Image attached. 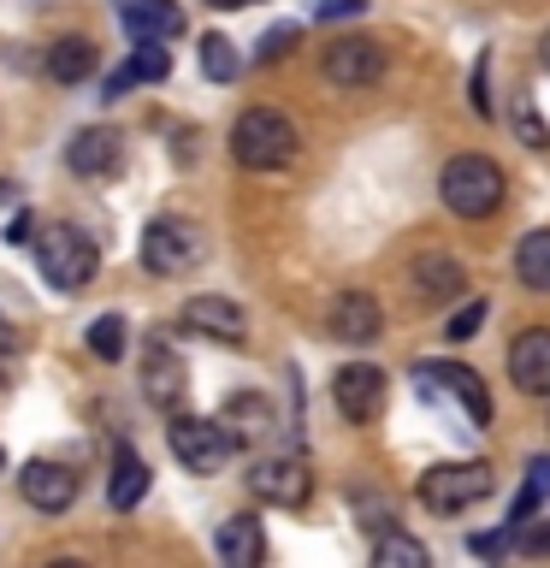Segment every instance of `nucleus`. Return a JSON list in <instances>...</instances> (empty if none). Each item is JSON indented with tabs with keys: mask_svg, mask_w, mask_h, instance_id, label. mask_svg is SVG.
Segmentation results:
<instances>
[{
	"mask_svg": "<svg viewBox=\"0 0 550 568\" xmlns=\"http://www.w3.org/2000/svg\"><path fill=\"white\" fill-rule=\"evenodd\" d=\"M302 149V136H296V124L273 113V106H248V113H237V124H231V160L248 172H278V166H291Z\"/></svg>",
	"mask_w": 550,
	"mask_h": 568,
	"instance_id": "2",
	"label": "nucleus"
},
{
	"mask_svg": "<svg viewBox=\"0 0 550 568\" xmlns=\"http://www.w3.org/2000/svg\"><path fill=\"white\" fill-rule=\"evenodd\" d=\"M35 266H42V278L53 284V291H83L89 278H95V266H101V248L89 231L78 225H48L42 237H35Z\"/></svg>",
	"mask_w": 550,
	"mask_h": 568,
	"instance_id": "4",
	"label": "nucleus"
},
{
	"mask_svg": "<svg viewBox=\"0 0 550 568\" xmlns=\"http://www.w3.org/2000/svg\"><path fill=\"white\" fill-rule=\"evenodd\" d=\"M166 444H172V456L184 462L190 474H220L225 462L237 456V433H231L225 420H202V415H184V408L172 415Z\"/></svg>",
	"mask_w": 550,
	"mask_h": 568,
	"instance_id": "6",
	"label": "nucleus"
},
{
	"mask_svg": "<svg viewBox=\"0 0 550 568\" xmlns=\"http://www.w3.org/2000/svg\"><path fill=\"white\" fill-rule=\"evenodd\" d=\"M319 71H326L332 89H373L385 78V42H373V36H332L326 53H319Z\"/></svg>",
	"mask_w": 550,
	"mask_h": 568,
	"instance_id": "8",
	"label": "nucleus"
},
{
	"mask_svg": "<svg viewBox=\"0 0 550 568\" xmlns=\"http://www.w3.org/2000/svg\"><path fill=\"white\" fill-rule=\"evenodd\" d=\"M486 314H491V308H486V302H461V308L450 314V326H444V332H450V337H456V344H468V337H473L479 326H486Z\"/></svg>",
	"mask_w": 550,
	"mask_h": 568,
	"instance_id": "28",
	"label": "nucleus"
},
{
	"mask_svg": "<svg viewBox=\"0 0 550 568\" xmlns=\"http://www.w3.org/2000/svg\"><path fill=\"white\" fill-rule=\"evenodd\" d=\"M296 42H302V24H278V30H266L261 42H255V60L273 65V60H284V53H291Z\"/></svg>",
	"mask_w": 550,
	"mask_h": 568,
	"instance_id": "27",
	"label": "nucleus"
},
{
	"mask_svg": "<svg viewBox=\"0 0 550 568\" xmlns=\"http://www.w3.org/2000/svg\"><path fill=\"white\" fill-rule=\"evenodd\" d=\"M18 491H24L30 509L65 515L78 504V474H71L65 462H24V468H18Z\"/></svg>",
	"mask_w": 550,
	"mask_h": 568,
	"instance_id": "11",
	"label": "nucleus"
},
{
	"mask_svg": "<svg viewBox=\"0 0 550 568\" xmlns=\"http://www.w3.org/2000/svg\"><path fill=\"white\" fill-rule=\"evenodd\" d=\"M89 71H95V42H89V36H60V42L48 48V78L53 83H83Z\"/></svg>",
	"mask_w": 550,
	"mask_h": 568,
	"instance_id": "21",
	"label": "nucleus"
},
{
	"mask_svg": "<svg viewBox=\"0 0 550 568\" xmlns=\"http://www.w3.org/2000/svg\"><path fill=\"white\" fill-rule=\"evenodd\" d=\"M202 261H207V237H202L195 220H184V213H160V220H149V231H142V266H149V273L184 278Z\"/></svg>",
	"mask_w": 550,
	"mask_h": 568,
	"instance_id": "3",
	"label": "nucleus"
},
{
	"mask_svg": "<svg viewBox=\"0 0 550 568\" xmlns=\"http://www.w3.org/2000/svg\"><path fill=\"white\" fill-rule=\"evenodd\" d=\"M142 379H149V397L166 408V415H177L184 408V362H177L172 344H149V362H142Z\"/></svg>",
	"mask_w": 550,
	"mask_h": 568,
	"instance_id": "18",
	"label": "nucleus"
},
{
	"mask_svg": "<svg viewBox=\"0 0 550 568\" xmlns=\"http://www.w3.org/2000/svg\"><path fill=\"white\" fill-rule=\"evenodd\" d=\"M408 278L420 284V296H426V302H450V296L468 291V273H461V261H456V255H420Z\"/></svg>",
	"mask_w": 550,
	"mask_h": 568,
	"instance_id": "20",
	"label": "nucleus"
},
{
	"mask_svg": "<svg viewBox=\"0 0 550 568\" xmlns=\"http://www.w3.org/2000/svg\"><path fill=\"white\" fill-rule=\"evenodd\" d=\"M326 332L337 337V344H373V337L385 332V314L367 291H344V296H332Z\"/></svg>",
	"mask_w": 550,
	"mask_h": 568,
	"instance_id": "14",
	"label": "nucleus"
},
{
	"mask_svg": "<svg viewBox=\"0 0 550 568\" xmlns=\"http://www.w3.org/2000/svg\"><path fill=\"white\" fill-rule=\"evenodd\" d=\"M486 78H491V60L479 53V65H473V113H479V119H491V95H486L491 83H486Z\"/></svg>",
	"mask_w": 550,
	"mask_h": 568,
	"instance_id": "31",
	"label": "nucleus"
},
{
	"mask_svg": "<svg viewBox=\"0 0 550 568\" xmlns=\"http://www.w3.org/2000/svg\"><path fill=\"white\" fill-rule=\"evenodd\" d=\"M515 278L527 284V291L550 296V231H527L521 248H515Z\"/></svg>",
	"mask_w": 550,
	"mask_h": 568,
	"instance_id": "23",
	"label": "nucleus"
},
{
	"mask_svg": "<svg viewBox=\"0 0 550 568\" xmlns=\"http://www.w3.org/2000/svg\"><path fill=\"white\" fill-rule=\"evenodd\" d=\"M509 532H515V527H509ZM509 532H473L468 550H473V557H503V550H509Z\"/></svg>",
	"mask_w": 550,
	"mask_h": 568,
	"instance_id": "33",
	"label": "nucleus"
},
{
	"mask_svg": "<svg viewBox=\"0 0 550 568\" xmlns=\"http://www.w3.org/2000/svg\"><path fill=\"white\" fill-rule=\"evenodd\" d=\"M7 195H12V184H7V178H0V202H7Z\"/></svg>",
	"mask_w": 550,
	"mask_h": 568,
	"instance_id": "38",
	"label": "nucleus"
},
{
	"mask_svg": "<svg viewBox=\"0 0 550 568\" xmlns=\"http://www.w3.org/2000/svg\"><path fill=\"white\" fill-rule=\"evenodd\" d=\"M142 491H149V462H142L131 444H119V462H113V479H106V497H113V509H136Z\"/></svg>",
	"mask_w": 550,
	"mask_h": 568,
	"instance_id": "22",
	"label": "nucleus"
},
{
	"mask_svg": "<svg viewBox=\"0 0 550 568\" xmlns=\"http://www.w3.org/2000/svg\"><path fill=\"white\" fill-rule=\"evenodd\" d=\"M202 71H207V78L213 83H237V48H231L225 42V36H207V42H202Z\"/></svg>",
	"mask_w": 550,
	"mask_h": 568,
	"instance_id": "25",
	"label": "nucleus"
},
{
	"mask_svg": "<svg viewBox=\"0 0 550 568\" xmlns=\"http://www.w3.org/2000/svg\"><path fill=\"white\" fill-rule=\"evenodd\" d=\"M385 397H390V385H385V373L373 367V362H349V367H337V379H332V403H337V415H344L349 426H373L385 415Z\"/></svg>",
	"mask_w": 550,
	"mask_h": 568,
	"instance_id": "9",
	"label": "nucleus"
},
{
	"mask_svg": "<svg viewBox=\"0 0 550 568\" xmlns=\"http://www.w3.org/2000/svg\"><path fill=\"white\" fill-rule=\"evenodd\" d=\"M503 190H509V178L491 154H456L438 172V195L456 220H491L503 207Z\"/></svg>",
	"mask_w": 550,
	"mask_h": 568,
	"instance_id": "1",
	"label": "nucleus"
},
{
	"mask_svg": "<svg viewBox=\"0 0 550 568\" xmlns=\"http://www.w3.org/2000/svg\"><path fill=\"white\" fill-rule=\"evenodd\" d=\"M207 7H220V12H237V7H248V0H207Z\"/></svg>",
	"mask_w": 550,
	"mask_h": 568,
	"instance_id": "36",
	"label": "nucleus"
},
{
	"mask_svg": "<svg viewBox=\"0 0 550 568\" xmlns=\"http://www.w3.org/2000/svg\"><path fill=\"white\" fill-rule=\"evenodd\" d=\"M30 225H35L30 213H18V220L7 225V243H30Z\"/></svg>",
	"mask_w": 550,
	"mask_h": 568,
	"instance_id": "35",
	"label": "nucleus"
},
{
	"mask_svg": "<svg viewBox=\"0 0 550 568\" xmlns=\"http://www.w3.org/2000/svg\"><path fill=\"white\" fill-rule=\"evenodd\" d=\"M415 379H420L426 397H450V403H461V415H468L473 433H491V390L479 385L473 367H461V362H420Z\"/></svg>",
	"mask_w": 550,
	"mask_h": 568,
	"instance_id": "7",
	"label": "nucleus"
},
{
	"mask_svg": "<svg viewBox=\"0 0 550 568\" xmlns=\"http://www.w3.org/2000/svg\"><path fill=\"white\" fill-rule=\"evenodd\" d=\"M521 142L527 149H550V124L544 119H532V106L521 101Z\"/></svg>",
	"mask_w": 550,
	"mask_h": 568,
	"instance_id": "29",
	"label": "nucleus"
},
{
	"mask_svg": "<svg viewBox=\"0 0 550 568\" xmlns=\"http://www.w3.org/2000/svg\"><path fill=\"white\" fill-rule=\"evenodd\" d=\"M119 160H124V149L106 124H89V131H78L65 142V166L78 178H106V172H119Z\"/></svg>",
	"mask_w": 550,
	"mask_h": 568,
	"instance_id": "15",
	"label": "nucleus"
},
{
	"mask_svg": "<svg viewBox=\"0 0 550 568\" xmlns=\"http://www.w3.org/2000/svg\"><path fill=\"white\" fill-rule=\"evenodd\" d=\"M172 78V53H166V42H136V53L124 65H113L106 71V101H119L124 89H136V83H166Z\"/></svg>",
	"mask_w": 550,
	"mask_h": 568,
	"instance_id": "17",
	"label": "nucleus"
},
{
	"mask_svg": "<svg viewBox=\"0 0 550 568\" xmlns=\"http://www.w3.org/2000/svg\"><path fill=\"white\" fill-rule=\"evenodd\" d=\"M89 349H95L101 362H119V355H124V320L119 314H101L95 326H89Z\"/></svg>",
	"mask_w": 550,
	"mask_h": 568,
	"instance_id": "26",
	"label": "nucleus"
},
{
	"mask_svg": "<svg viewBox=\"0 0 550 568\" xmlns=\"http://www.w3.org/2000/svg\"><path fill=\"white\" fill-rule=\"evenodd\" d=\"M119 24L131 42H172V36H184V12L172 0H124Z\"/></svg>",
	"mask_w": 550,
	"mask_h": 568,
	"instance_id": "16",
	"label": "nucleus"
},
{
	"mask_svg": "<svg viewBox=\"0 0 550 568\" xmlns=\"http://www.w3.org/2000/svg\"><path fill=\"white\" fill-rule=\"evenodd\" d=\"M426 562H432V550L420 539H408V532H385L373 545V568H426Z\"/></svg>",
	"mask_w": 550,
	"mask_h": 568,
	"instance_id": "24",
	"label": "nucleus"
},
{
	"mask_svg": "<svg viewBox=\"0 0 550 568\" xmlns=\"http://www.w3.org/2000/svg\"><path fill=\"white\" fill-rule=\"evenodd\" d=\"M521 532V550H532V557H550V527H515Z\"/></svg>",
	"mask_w": 550,
	"mask_h": 568,
	"instance_id": "34",
	"label": "nucleus"
},
{
	"mask_svg": "<svg viewBox=\"0 0 550 568\" xmlns=\"http://www.w3.org/2000/svg\"><path fill=\"white\" fill-rule=\"evenodd\" d=\"M0 468H7V450H0Z\"/></svg>",
	"mask_w": 550,
	"mask_h": 568,
	"instance_id": "39",
	"label": "nucleus"
},
{
	"mask_svg": "<svg viewBox=\"0 0 550 568\" xmlns=\"http://www.w3.org/2000/svg\"><path fill=\"white\" fill-rule=\"evenodd\" d=\"M539 60H544V71H550V36H544V48H539Z\"/></svg>",
	"mask_w": 550,
	"mask_h": 568,
	"instance_id": "37",
	"label": "nucleus"
},
{
	"mask_svg": "<svg viewBox=\"0 0 550 568\" xmlns=\"http://www.w3.org/2000/svg\"><path fill=\"white\" fill-rule=\"evenodd\" d=\"M248 491L273 509H302L314 497V474L302 456H261L255 468H248Z\"/></svg>",
	"mask_w": 550,
	"mask_h": 568,
	"instance_id": "10",
	"label": "nucleus"
},
{
	"mask_svg": "<svg viewBox=\"0 0 550 568\" xmlns=\"http://www.w3.org/2000/svg\"><path fill=\"white\" fill-rule=\"evenodd\" d=\"M177 326L195 332V337H213V344H243L248 337V320L231 296H190L177 308Z\"/></svg>",
	"mask_w": 550,
	"mask_h": 568,
	"instance_id": "12",
	"label": "nucleus"
},
{
	"mask_svg": "<svg viewBox=\"0 0 550 568\" xmlns=\"http://www.w3.org/2000/svg\"><path fill=\"white\" fill-rule=\"evenodd\" d=\"M521 491H532L539 504L550 497V456H532V462H527V486H521Z\"/></svg>",
	"mask_w": 550,
	"mask_h": 568,
	"instance_id": "30",
	"label": "nucleus"
},
{
	"mask_svg": "<svg viewBox=\"0 0 550 568\" xmlns=\"http://www.w3.org/2000/svg\"><path fill=\"white\" fill-rule=\"evenodd\" d=\"M367 12V0H319L314 18H326V24H337V18H361Z\"/></svg>",
	"mask_w": 550,
	"mask_h": 568,
	"instance_id": "32",
	"label": "nucleus"
},
{
	"mask_svg": "<svg viewBox=\"0 0 550 568\" xmlns=\"http://www.w3.org/2000/svg\"><path fill=\"white\" fill-rule=\"evenodd\" d=\"M509 379L521 397H550V326H527L509 344Z\"/></svg>",
	"mask_w": 550,
	"mask_h": 568,
	"instance_id": "13",
	"label": "nucleus"
},
{
	"mask_svg": "<svg viewBox=\"0 0 550 568\" xmlns=\"http://www.w3.org/2000/svg\"><path fill=\"white\" fill-rule=\"evenodd\" d=\"M491 491H497L491 462H438V468L420 474V504L432 515H461V509L486 504Z\"/></svg>",
	"mask_w": 550,
	"mask_h": 568,
	"instance_id": "5",
	"label": "nucleus"
},
{
	"mask_svg": "<svg viewBox=\"0 0 550 568\" xmlns=\"http://www.w3.org/2000/svg\"><path fill=\"white\" fill-rule=\"evenodd\" d=\"M213 550H220L225 568H255L266 557V532L255 515H231V521H220V532H213Z\"/></svg>",
	"mask_w": 550,
	"mask_h": 568,
	"instance_id": "19",
	"label": "nucleus"
}]
</instances>
